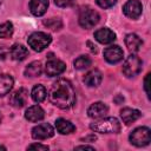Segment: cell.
I'll return each instance as SVG.
<instances>
[{
	"label": "cell",
	"instance_id": "1",
	"mask_svg": "<svg viewBox=\"0 0 151 151\" xmlns=\"http://www.w3.org/2000/svg\"><path fill=\"white\" fill-rule=\"evenodd\" d=\"M48 99L59 109L66 110L72 107L76 103V92L72 84L67 79H58L48 91Z\"/></svg>",
	"mask_w": 151,
	"mask_h": 151
},
{
	"label": "cell",
	"instance_id": "2",
	"mask_svg": "<svg viewBox=\"0 0 151 151\" xmlns=\"http://www.w3.org/2000/svg\"><path fill=\"white\" fill-rule=\"evenodd\" d=\"M120 123L114 117H103L91 123L90 129L99 133H118L120 131Z\"/></svg>",
	"mask_w": 151,
	"mask_h": 151
},
{
	"label": "cell",
	"instance_id": "3",
	"mask_svg": "<svg viewBox=\"0 0 151 151\" xmlns=\"http://www.w3.org/2000/svg\"><path fill=\"white\" fill-rule=\"evenodd\" d=\"M51 41H52L51 35L45 33V32H34L27 39V42H28L29 47L35 52L44 51L51 44Z\"/></svg>",
	"mask_w": 151,
	"mask_h": 151
},
{
	"label": "cell",
	"instance_id": "4",
	"mask_svg": "<svg viewBox=\"0 0 151 151\" xmlns=\"http://www.w3.org/2000/svg\"><path fill=\"white\" fill-rule=\"evenodd\" d=\"M150 140H151V132H150V129L145 127V126L134 129L130 134L131 144H133L134 146H138V147L147 145L150 143Z\"/></svg>",
	"mask_w": 151,
	"mask_h": 151
},
{
	"label": "cell",
	"instance_id": "5",
	"mask_svg": "<svg viewBox=\"0 0 151 151\" xmlns=\"http://www.w3.org/2000/svg\"><path fill=\"white\" fill-rule=\"evenodd\" d=\"M142 71V60L136 54H130L123 64V73L127 78L136 77Z\"/></svg>",
	"mask_w": 151,
	"mask_h": 151
},
{
	"label": "cell",
	"instance_id": "6",
	"mask_svg": "<svg viewBox=\"0 0 151 151\" xmlns=\"http://www.w3.org/2000/svg\"><path fill=\"white\" fill-rule=\"evenodd\" d=\"M99 13L90 7L84 8L79 14V25L84 28H92L99 22Z\"/></svg>",
	"mask_w": 151,
	"mask_h": 151
},
{
	"label": "cell",
	"instance_id": "7",
	"mask_svg": "<svg viewBox=\"0 0 151 151\" xmlns=\"http://www.w3.org/2000/svg\"><path fill=\"white\" fill-rule=\"evenodd\" d=\"M54 134V130L53 127L47 124V123H42V124H39L37 126H34L32 129V137L34 139H38V140H42V139H47V138H51L52 136Z\"/></svg>",
	"mask_w": 151,
	"mask_h": 151
},
{
	"label": "cell",
	"instance_id": "8",
	"mask_svg": "<svg viewBox=\"0 0 151 151\" xmlns=\"http://www.w3.org/2000/svg\"><path fill=\"white\" fill-rule=\"evenodd\" d=\"M123 12L127 18L137 19L143 12L142 2L139 0H129L123 7Z\"/></svg>",
	"mask_w": 151,
	"mask_h": 151
},
{
	"label": "cell",
	"instance_id": "9",
	"mask_svg": "<svg viewBox=\"0 0 151 151\" xmlns=\"http://www.w3.org/2000/svg\"><path fill=\"white\" fill-rule=\"evenodd\" d=\"M123 57H124V52L117 45H112V46L106 47L104 50V58L110 64H117V63H119L123 59Z\"/></svg>",
	"mask_w": 151,
	"mask_h": 151
},
{
	"label": "cell",
	"instance_id": "10",
	"mask_svg": "<svg viewBox=\"0 0 151 151\" xmlns=\"http://www.w3.org/2000/svg\"><path fill=\"white\" fill-rule=\"evenodd\" d=\"M66 68V65L65 63H63L61 60H58V59H50L47 63H46V66H45V72L48 77H55V76H59L61 74Z\"/></svg>",
	"mask_w": 151,
	"mask_h": 151
},
{
	"label": "cell",
	"instance_id": "11",
	"mask_svg": "<svg viewBox=\"0 0 151 151\" xmlns=\"http://www.w3.org/2000/svg\"><path fill=\"white\" fill-rule=\"evenodd\" d=\"M109 112V107L106 104H104L103 101H97L93 103L88 109H87V114L90 118L92 119H100L103 117H105Z\"/></svg>",
	"mask_w": 151,
	"mask_h": 151
},
{
	"label": "cell",
	"instance_id": "12",
	"mask_svg": "<svg viewBox=\"0 0 151 151\" xmlns=\"http://www.w3.org/2000/svg\"><path fill=\"white\" fill-rule=\"evenodd\" d=\"M27 98H28V91L26 88H19L17 91H14L11 97H9V104L17 109L22 107L26 103H27Z\"/></svg>",
	"mask_w": 151,
	"mask_h": 151
},
{
	"label": "cell",
	"instance_id": "13",
	"mask_svg": "<svg viewBox=\"0 0 151 151\" xmlns=\"http://www.w3.org/2000/svg\"><path fill=\"white\" fill-rule=\"evenodd\" d=\"M94 39L100 44H111L116 39V33L110 28H100L94 32Z\"/></svg>",
	"mask_w": 151,
	"mask_h": 151
},
{
	"label": "cell",
	"instance_id": "14",
	"mask_svg": "<svg viewBox=\"0 0 151 151\" xmlns=\"http://www.w3.org/2000/svg\"><path fill=\"white\" fill-rule=\"evenodd\" d=\"M44 116H45V112L41 109V106H39V105L29 106L26 110V112H25V118L28 122H32V123H35V122L41 120L44 118Z\"/></svg>",
	"mask_w": 151,
	"mask_h": 151
},
{
	"label": "cell",
	"instance_id": "15",
	"mask_svg": "<svg viewBox=\"0 0 151 151\" xmlns=\"http://www.w3.org/2000/svg\"><path fill=\"white\" fill-rule=\"evenodd\" d=\"M48 7V0H31L29 11L35 17H41L46 13Z\"/></svg>",
	"mask_w": 151,
	"mask_h": 151
},
{
	"label": "cell",
	"instance_id": "16",
	"mask_svg": "<svg viewBox=\"0 0 151 151\" xmlns=\"http://www.w3.org/2000/svg\"><path fill=\"white\" fill-rule=\"evenodd\" d=\"M140 111L136 110V109H131V107H124L120 111V118L123 120V123H125L126 125L132 124L133 122H136L139 117H140Z\"/></svg>",
	"mask_w": 151,
	"mask_h": 151
},
{
	"label": "cell",
	"instance_id": "17",
	"mask_svg": "<svg viewBox=\"0 0 151 151\" xmlns=\"http://www.w3.org/2000/svg\"><path fill=\"white\" fill-rule=\"evenodd\" d=\"M101 79H103V74L99 70L94 68L90 72L86 73L85 78H84V83L88 86V87H97L100 83H101Z\"/></svg>",
	"mask_w": 151,
	"mask_h": 151
},
{
	"label": "cell",
	"instance_id": "18",
	"mask_svg": "<svg viewBox=\"0 0 151 151\" xmlns=\"http://www.w3.org/2000/svg\"><path fill=\"white\" fill-rule=\"evenodd\" d=\"M125 45H126V47L129 48L130 52L134 53V52L139 51V48L143 45V41H142V39L137 34L130 33V34H127L125 37Z\"/></svg>",
	"mask_w": 151,
	"mask_h": 151
},
{
	"label": "cell",
	"instance_id": "19",
	"mask_svg": "<svg viewBox=\"0 0 151 151\" xmlns=\"http://www.w3.org/2000/svg\"><path fill=\"white\" fill-rule=\"evenodd\" d=\"M9 54H11L13 60L21 61V60H24L28 55V50L24 45H21V44H14L9 48Z\"/></svg>",
	"mask_w": 151,
	"mask_h": 151
},
{
	"label": "cell",
	"instance_id": "20",
	"mask_svg": "<svg viewBox=\"0 0 151 151\" xmlns=\"http://www.w3.org/2000/svg\"><path fill=\"white\" fill-rule=\"evenodd\" d=\"M55 129L60 134H70L72 132H74L76 126L67 119L64 118H59L55 120Z\"/></svg>",
	"mask_w": 151,
	"mask_h": 151
},
{
	"label": "cell",
	"instance_id": "21",
	"mask_svg": "<svg viewBox=\"0 0 151 151\" xmlns=\"http://www.w3.org/2000/svg\"><path fill=\"white\" fill-rule=\"evenodd\" d=\"M14 80L9 74H0V97L6 96L13 87Z\"/></svg>",
	"mask_w": 151,
	"mask_h": 151
},
{
	"label": "cell",
	"instance_id": "22",
	"mask_svg": "<svg viewBox=\"0 0 151 151\" xmlns=\"http://www.w3.org/2000/svg\"><path fill=\"white\" fill-rule=\"evenodd\" d=\"M42 72V65L40 61H32L31 64H28L24 71L26 77H39Z\"/></svg>",
	"mask_w": 151,
	"mask_h": 151
},
{
	"label": "cell",
	"instance_id": "23",
	"mask_svg": "<svg viewBox=\"0 0 151 151\" xmlns=\"http://www.w3.org/2000/svg\"><path fill=\"white\" fill-rule=\"evenodd\" d=\"M31 96H32V99L35 101V103H41L46 99V96H47V92H46V88L42 86V85H35L33 88H32V92H31Z\"/></svg>",
	"mask_w": 151,
	"mask_h": 151
},
{
	"label": "cell",
	"instance_id": "24",
	"mask_svg": "<svg viewBox=\"0 0 151 151\" xmlns=\"http://www.w3.org/2000/svg\"><path fill=\"white\" fill-rule=\"evenodd\" d=\"M73 64H74V67H76L77 70H85V68H87V67L91 66L92 60H91V58L87 57V55H80V57H78V58L74 60Z\"/></svg>",
	"mask_w": 151,
	"mask_h": 151
},
{
	"label": "cell",
	"instance_id": "25",
	"mask_svg": "<svg viewBox=\"0 0 151 151\" xmlns=\"http://www.w3.org/2000/svg\"><path fill=\"white\" fill-rule=\"evenodd\" d=\"M13 25L9 21H6L0 25V38H9L13 34Z\"/></svg>",
	"mask_w": 151,
	"mask_h": 151
},
{
	"label": "cell",
	"instance_id": "26",
	"mask_svg": "<svg viewBox=\"0 0 151 151\" xmlns=\"http://www.w3.org/2000/svg\"><path fill=\"white\" fill-rule=\"evenodd\" d=\"M44 25L47 26L48 28L53 29V31H58V29L61 28V21L58 18H51L48 20H45L44 21Z\"/></svg>",
	"mask_w": 151,
	"mask_h": 151
},
{
	"label": "cell",
	"instance_id": "27",
	"mask_svg": "<svg viewBox=\"0 0 151 151\" xmlns=\"http://www.w3.org/2000/svg\"><path fill=\"white\" fill-rule=\"evenodd\" d=\"M98 6L101 7V8H110L112 7L113 5H116L117 0H96Z\"/></svg>",
	"mask_w": 151,
	"mask_h": 151
},
{
	"label": "cell",
	"instance_id": "28",
	"mask_svg": "<svg viewBox=\"0 0 151 151\" xmlns=\"http://www.w3.org/2000/svg\"><path fill=\"white\" fill-rule=\"evenodd\" d=\"M27 150H40V151H46V150H48V146H47V145H42V144L34 143V144L28 145V146H27Z\"/></svg>",
	"mask_w": 151,
	"mask_h": 151
},
{
	"label": "cell",
	"instance_id": "29",
	"mask_svg": "<svg viewBox=\"0 0 151 151\" xmlns=\"http://www.w3.org/2000/svg\"><path fill=\"white\" fill-rule=\"evenodd\" d=\"M54 2L59 7H68V6L73 5L74 0H54Z\"/></svg>",
	"mask_w": 151,
	"mask_h": 151
},
{
	"label": "cell",
	"instance_id": "30",
	"mask_svg": "<svg viewBox=\"0 0 151 151\" xmlns=\"http://www.w3.org/2000/svg\"><path fill=\"white\" fill-rule=\"evenodd\" d=\"M8 53H9V50H7L5 46H0V60H5Z\"/></svg>",
	"mask_w": 151,
	"mask_h": 151
},
{
	"label": "cell",
	"instance_id": "31",
	"mask_svg": "<svg viewBox=\"0 0 151 151\" xmlns=\"http://www.w3.org/2000/svg\"><path fill=\"white\" fill-rule=\"evenodd\" d=\"M149 79H150V74L147 73L146 77H145V79H144V88H145V92H146L147 96L150 93V91H149Z\"/></svg>",
	"mask_w": 151,
	"mask_h": 151
},
{
	"label": "cell",
	"instance_id": "32",
	"mask_svg": "<svg viewBox=\"0 0 151 151\" xmlns=\"http://www.w3.org/2000/svg\"><path fill=\"white\" fill-rule=\"evenodd\" d=\"M77 150H94L93 146H88V145H79V146H76Z\"/></svg>",
	"mask_w": 151,
	"mask_h": 151
},
{
	"label": "cell",
	"instance_id": "33",
	"mask_svg": "<svg viewBox=\"0 0 151 151\" xmlns=\"http://www.w3.org/2000/svg\"><path fill=\"white\" fill-rule=\"evenodd\" d=\"M81 140H85V142H87V140H91V142H94V140H96V136H94V134H91V136H87V137H85V138H83Z\"/></svg>",
	"mask_w": 151,
	"mask_h": 151
},
{
	"label": "cell",
	"instance_id": "34",
	"mask_svg": "<svg viewBox=\"0 0 151 151\" xmlns=\"http://www.w3.org/2000/svg\"><path fill=\"white\" fill-rule=\"evenodd\" d=\"M87 45H88V46H91V50H92V52H97V48H96V45L93 46V45L91 44V41H88V42H87Z\"/></svg>",
	"mask_w": 151,
	"mask_h": 151
},
{
	"label": "cell",
	"instance_id": "35",
	"mask_svg": "<svg viewBox=\"0 0 151 151\" xmlns=\"http://www.w3.org/2000/svg\"><path fill=\"white\" fill-rule=\"evenodd\" d=\"M0 150H6V147H5V146H2V145H0Z\"/></svg>",
	"mask_w": 151,
	"mask_h": 151
},
{
	"label": "cell",
	"instance_id": "36",
	"mask_svg": "<svg viewBox=\"0 0 151 151\" xmlns=\"http://www.w3.org/2000/svg\"><path fill=\"white\" fill-rule=\"evenodd\" d=\"M0 123H1V113H0Z\"/></svg>",
	"mask_w": 151,
	"mask_h": 151
},
{
	"label": "cell",
	"instance_id": "37",
	"mask_svg": "<svg viewBox=\"0 0 151 151\" xmlns=\"http://www.w3.org/2000/svg\"><path fill=\"white\" fill-rule=\"evenodd\" d=\"M0 5H1V0H0Z\"/></svg>",
	"mask_w": 151,
	"mask_h": 151
}]
</instances>
